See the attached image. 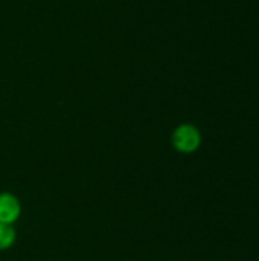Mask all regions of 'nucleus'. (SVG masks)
I'll use <instances>...</instances> for the list:
<instances>
[{
	"label": "nucleus",
	"instance_id": "f257e3e1",
	"mask_svg": "<svg viewBox=\"0 0 259 261\" xmlns=\"http://www.w3.org/2000/svg\"><path fill=\"white\" fill-rule=\"evenodd\" d=\"M202 132L189 122L180 124L171 135V144L176 151L182 154H192L202 145Z\"/></svg>",
	"mask_w": 259,
	"mask_h": 261
},
{
	"label": "nucleus",
	"instance_id": "f03ea898",
	"mask_svg": "<svg viewBox=\"0 0 259 261\" xmlns=\"http://www.w3.org/2000/svg\"><path fill=\"white\" fill-rule=\"evenodd\" d=\"M21 216V203L12 193H0V223L14 225Z\"/></svg>",
	"mask_w": 259,
	"mask_h": 261
},
{
	"label": "nucleus",
	"instance_id": "7ed1b4c3",
	"mask_svg": "<svg viewBox=\"0 0 259 261\" xmlns=\"http://www.w3.org/2000/svg\"><path fill=\"white\" fill-rule=\"evenodd\" d=\"M17 240V231L12 225L0 223V251H8Z\"/></svg>",
	"mask_w": 259,
	"mask_h": 261
}]
</instances>
